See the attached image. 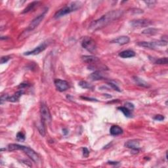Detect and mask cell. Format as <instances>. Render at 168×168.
Wrapping results in <instances>:
<instances>
[{"label":"cell","instance_id":"4fadbf2b","mask_svg":"<svg viewBox=\"0 0 168 168\" xmlns=\"http://www.w3.org/2000/svg\"><path fill=\"white\" fill-rule=\"evenodd\" d=\"M89 78L92 81H98L103 80L104 78V76H103V74L100 70H96L93 73L91 74Z\"/></svg>","mask_w":168,"mask_h":168},{"label":"cell","instance_id":"3957f363","mask_svg":"<svg viewBox=\"0 0 168 168\" xmlns=\"http://www.w3.org/2000/svg\"><path fill=\"white\" fill-rule=\"evenodd\" d=\"M81 3L80 1H74L72 2L71 3L68 4V5H66L62 9H60L55 14L54 17L55 18H61L62 16H64L68 14L71 13L72 12L76 11L77 9H78L81 7Z\"/></svg>","mask_w":168,"mask_h":168},{"label":"cell","instance_id":"d4e9b609","mask_svg":"<svg viewBox=\"0 0 168 168\" xmlns=\"http://www.w3.org/2000/svg\"><path fill=\"white\" fill-rule=\"evenodd\" d=\"M16 139H17V141H25V139H26V137L25 135L22 132H19L17 134H16Z\"/></svg>","mask_w":168,"mask_h":168},{"label":"cell","instance_id":"7402d4cb","mask_svg":"<svg viewBox=\"0 0 168 168\" xmlns=\"http://www.w3.org/2000/svg\"><path fill=\"white\" fill-rule=\"evenodd\" d=\"M79 86H80V87L83 89H93V86L92 84L88 83L87 81H80V83H79Z\"/></svg>","mask_w":168,"mask_h":168},{"label":"cell","instance_id":"2e32d148","mask_svg":"<svg viewBox=\"0 0 168 168\" xmlns=\"http://www.w3.org/2000/svg\"><path fill=\"white\" fill-rule=\"evenodd\" d=\"M23 93H24V92L23 90L18 91V92H16L15 94H14L13 96H11V97H9H9L8 99V101L12 102H15L18 101L19 99H20V97L23 95Z\"/></svg>","mask_w":168,"mask_h":168},{"label":"cell","instance_id":"8fae6325","mask_svg":"<svg viewBox=\"0 0 168 168\" xmlns=\"http://www.w3.org/2000/svg\"><path fill=\"white\" fill-rule=\"evenodd\" d=\"M124 146L128 148H131L133 151H135L136 153H138L139 148H140V141L137 139L129 140L124 144Z\"/></svg>","mask_w":168,"mask_h":168},{"label":"cell","instance_id":"7c38bea8","mask_svg":"<svg viewBox=\"0 0 168 168\" xmlns=\"http://www.w3.org/2000/svg\"><path fill=\"white\" fill-rule=\"evenodd\" d=\"M129 41H130V39H129V38L128 36H120V37H118L117 38H116V39H114L113 40H112L110 42L123 45L128 44V43L129 42Z\"/></svg>","mask_w":168,"mask_h":168},{"label":"cell","instance_id":"277c9868","mask_svg":"<svg viewBox=\"0 0 168 168\" xmlns=\"http://www.w3.org/2000/svg\"><path fill=\"white\" fill-rule=\"evenodd\" d=\"M81 46L83 48L89 51L90 53H95L97 50V45L95 40L90 37H85L81 42Z\"/></svg>","mask_w":168,"mask_h":168},{"label":"cell","instance_id":"ba28073f","mask_svg":"<svg viewBox=\"0 0 168 168\" xmlns=\"http://www.w3.org/2000/svg\"><path fill=\"white\" fill-rule=\"evenodd\" d=\"M45 12L43 13L42 14H41V15H40L39 16H38L37 17H36L34 19H33V20H32V22H31L29 25V26H28L27 29H26L27 32H31V31L34 30L36 28H37L41 23V22L43 20V19H44V18L45 17Z\"/></svg>","mask_w":168,"mask_h":168},{"label":"cell","instance_id":"4316f807","mask_svg":"<svg viewBox=\"0 0 168 168\" xmlns=\"http://www.w3.org/2000/svg\"><path fill=\"white\" fill-rule=\"evenodd\" d=\"M108 85H110V87H111L112 89H114L115 91H117V92H121V90L120 89V88L118 87H117V86L116 85V84L110 82V83H108Z\"/></svg>","mask_w":168,"mask_h":168},{"label":"cell","instance_id":"cb8c5ba5","mask_svg":"<svg viewBox=\"0 0 168 168\" xmlns=\"http://www.w3.org/2000/svg\"><path fill=\"white\" fill-rule=\"evenodd\" d=\"M155 64H167L168 63V59L167 57H164V58H160L154 61Z\"/></svg>","mask_w":168,"mask_h":168},{"label":"cell","instance_id":"5bb4252c","mask_svg":"<svg viewBox=\"0 0 168 168\" xmlns=\"http://www.w3.org/2000/svg\"><path fill=\"white\" fill-rule=\"evenodd\" d=\"M119 56L121 57V58L123 59H128V58H132V57L135 56V51H133V50H125L120 52L119 53Z\"/></svg>","mask_w":168,"mask_h":168},{"label":"cell","instance_id":"7a4b0ae2","mask_svg":"<svg viewBox=\"0 0 168 168\" xmlns=\"http://www.w3.org/2000/svg\"><path fill=\"white\" fill-rule=\"evenodd\" d=\"M8 148L9 151L18 150H23L33 162H34L35 163H38L40 162V157L38 154L32 148L28 147V146L18 145V144H10V145H8Z\"/></svg>","mask_w":168,"mask_h":168},{"label":"cell","instance_id":"1f68e13d","mask_svg":"<svg viewBox=\"0 0 168 168\" xmlns=\"http://www.w3.org/2000/svg\"><path fill=\"white\" fill-rule=\"evenodd\" d=\"M145 3L146 5H147L148 7H152L156 3V1H145Z\"/></svg>","mask_w":168,"mask_h":168},{"label":"cell","instance_id":"836d02e7","mask_svg":"<svg viewBox=\"0 0 168 168\" xmlns=\"http://www.w3.org/2000/svg\"><path fill=\"white\" fill-rule=\"evenodd\" d=\"M28 86H29V84H28V83H21L20 85L18 86V87H19V88L21 87V89H23V88H24V87H28Z\"/></svg>","mask_w":168,"mask_h":168},{"label":"cell","instance_id":"ac0fdd59","mask_svg":"<svg viewBox=\"0 0 168 168\" xmlns=\"http://www.w3.org/2000/svg\"><path fill=\"white\" fill-rule=\"evenodd\" d=\"M82 60L83 62H86V63H95L97 61H99V60L97 57L95 56H89V55H85V56L82 57Z\"/></svg>","mask_w":168,"mask_h":168},{"label":"cell","instance_id":"30bf717a","mask_svg":"<svg viewBox=\"0 0 168 168\" xmlns=\"http://www.w3.org/2000/svg\"><path fill=\"white\" fill-rule=\"evenodd\" d=\"M54 83L57 89L60 92H65L69 88V83H68V81L61 80V79L55 80Z\"/></svg>","mask_w":168,"mask_h":168},{"label":"cell","instance_id":"5b68a950","mask_svg":"<svg viewBox=\"0 0 168 168\" xmlns=\"http://www.w3.org/2000/svg\"><path fill=\"white\" fill-rule=\"evenodd\" d=\"M40 114L42 116V121L44 122V123L50 124L52 121V117L51 113L49 110V108L47 107V105L42 103L41 104L40 107Z\"/></svg>","mask_w":168,"mask_h":168},{"label":"cell","instance_id":"f546056e","mask_svg":"<svg viewBox=\"0 0 168 168\" xmlns=\"http://www.w3.org/2000/svg\"><path fill=\"white\" fill-rule=\"evenodd\" d=\"M125 105H126V107L127 108V109L130 110L131 111L134 109V105H133V104H132V103H131V102H127L126 104H125Z\"/></svg>","mask_w":168,"mask_h":168},{"label":"cell","instance_id":"e575fe53","mask_svg":"<svg viewBox=\"0 0 168 168\" xmlns=\"http://www.w3.org/2000/svg\"><path fill=\"white\" fill-rule=\"evenodd\" d=\"M107 163H108V164H110V165H116L117 164H119V162H112V161H110V162H108Z\"/></svg>","mask_w":168,"mask_h":168},{"label":"cell","instance_id":"e0dca14e","mask_svg":"<svg viewBox=\"0 0 168 168\" xmlns=\"http://www.w3.org/2000/svg\"><path fill=\"white\" fill-rule=\"evenodd\" d=\"M133 80L137 85L143 87H149V85H148V83H146L145 80H143V79L140 78L138 76L133 77Z\"/></svg>","mask_w":168,"mask_h":168},{"label":"cell","instance_id":"52a82bcc","mask_svg":"<svg viewBox=\"0 0 168 168\" xmlns=\"http://www.w3.org/2000/svg\"><path fill=\"white\" fill-rule=\"evenodd\" d=\"M130 24L133 27L142 28V27H147L152 24V20H148V19H136L133 20L130 22Z\"/></svg>","mask_w":168,"mask_h":168},{"label":"cell","instance_id":"d590c367","mask_svg":"<svg viewBox=\"0 0 168 168\" xmlns=\"http://www.w3.org/2000/svg\"><path fill=\"white\" fill-rule=\"evenodd\" d=\"M62 132H63V134L64 135H67V134L68 133V129H66V128H64L62 129Z\"/></svg>","mask_w":168,"mask_h":168},{"label":"cell","instance_id":"603a6c76","mask_svg":"<svg viewBox=\"0 0 168 168\" xmlns=\"http://www.w3.org/2000/svg\"><path fill=\"white\" fill-rule=\"evenodd\" d=\"M44 124H45L44 122L42 121V122H41V123L37 126L38 129V131H39L40 133L42 136H45V129Z\"/></svg>","mask_w":168,"mask_h":168},{"label":"cell","instance_id":"44dd1931","mask_svg":"<svg viewBox=\"0 0 168 168\" xmlns=\"http://www.w3.org/2000/svg\"><path fill=\"white\" fill-rule=\"evenodd\" d=\"M158 32V30L154 28H146V30H143L142 32V33L143 34H148V35H154L156 34Z\"/></svg>","mask_w":168,"mask_h":168},{"label":"cell","instance_id":"d6986e66","mask_svg":"<svg viewBox=\"0 0 168 168\" xmlns=\"http://www.w3.org/2000/svg\"><path fill=\"white\" fill-rule=\"evenodd\" d=\"M40 3V1H33L32 3H30V4L28 5V6L24 9V11H23V13H28V12H30L33 11L36 7L38 5V4Z\"/></svg>","mask_w":168,"mask_h":168},{"label":"cell","instance_id":"f1b7e54d","mask_svg":"<svg viewBox=\"0 0 168 168\" xmlns=\"http://www.w3.org/2000/svg\"><path fill=\"white\" fill-rule=\"evenodd\" d=\"M82 150H83V155L84 156V157L87 158L88 156L89 155V151L87 148H85V147L83 148Z\"/></svg>","mask_w":168,"mask_h":168},{"label":"cell","instance_id":"9a60e30c","mask_svg":"<svg viewBox=\"0 0 168 168\" xmlns=\"http://www.w3.org/2000/svg\"><path fill=\"white\" fill-rule=\"evenodd\" d=\"M123 129L118 126H112L110 129V133L112 136H117L123 133Z\"/></svg>","mask_w":168,"mask_h":168},{"label":"cell","instance_id":"484cf974","mask_svg":"<svg viewBox=\"0 0 168 168\" xmlns=\"http://www.w3.org/2000/svg\"><path fill=\"white\" fill-rule=\"evenodd\" d=\"M11 58L10 56H3L1 58V64H4L8 62Z\"/></svg>","mask_w":168,"mask_h":168},{"label":"cell","instance_id":"d6a6232c","mask_svg":"<svg viewBox=\"0 0 168 168\" xmlns=\"http://www.w3.org/2000/svg\"><path fill=\"white\" fill-rule=\"evenodd\" d=\"M84 100H90V101H96L97 102L98 100L95 99H93V98H89V97H81Z\"/></svg>","mask_w":168,"mask_h":168},{"label":"cell","instance_id":"83f0119b","mask_svg":"<svg viewBox=\"0 0 168 168\" xmlns=\"http://www.w3.org/2000/svg\"><path fill=\"white\" fill-rule=\"evenodd\" d=\"M154 120L156 121H163L164 120V116L161 114H158L154 117Z\"/></svg>","mask_w":168,"mask_h":168},{"label":"cell","instance_id":"9c48e42d","mask_svg":"<svg viewBox=\"0 0 168 168\" xmlns=\"http://www.w3.org/2000/svg\"><path fill=\"white\" fill-rule=\"evenodd\" d=\"M49 42H43L42 44H41L40 45H38V47H36L34 49L32 50V51H27V52H25L24 55H26V56H28V55H36L40 54L41 52L44 51V50L46 49L47 47L49 45Z\"/></svg>","mask_w":168,"mask_h":168},{"label":"cell","instance_id":"4dcf8cb0","mask_svg":"<svg viewBox=\"0 0 168 168\" xmlns=\"http://www.w3.org/2000/svg\"><path fill=\"white\" fill-rule=\"evenodd\" d=\"M9 97L8 95H3L1 97V104H3V102L7 101Z\"/></svg>","mask_w":168,"mask_h":168},{"label":"cell","instance_id":"ffe728a7","mask_svg":"<svg viewBox=\"0 0 168 168\" xmlns=\"http://www.w3.org/2000/svg\"><path fill=\"white\" fill-rule=\"evenodd\" d=\"M117 109L123 112L124 116L127 117H131L132 116H133V114H132V112L131 110H129L128 109H127L126 107H117Z\"/></svg>","mask_w":168,"mask_h":168},{"label":"cell","instance_id":"6da1fadb","mask_svg":"<svg viewBox=\"0 0 168 168\" xmlns=\"http://www.w3.org/2000/svg\"><path fill=\"white\" fill-rule=\"evenodd\" d=\"M123 14L124 11L122 10H114L108 12L105 15H102L101 17L93 21L89 26L88 30L90 32H93L102 29V28L107 26L110 23L120 18L123 15Z\"/></svg>","mask_w":168,"mask_h":168},{"label":"cell","instance_id":"8992f818","mask_svg":"<svg viewBox=\"0 0 168 168\" xmlns=\"http://www.w3.org/2000/svg\"><path fill=\"white\" fill-rule=\"evenodd\" d=\"M167 44V42L161 40L158 42H140L137 43L139 46L148 48V49H154L156 46H165Z\"/></svg>","mask_w":168,"mask_h":168}]
</instances>
